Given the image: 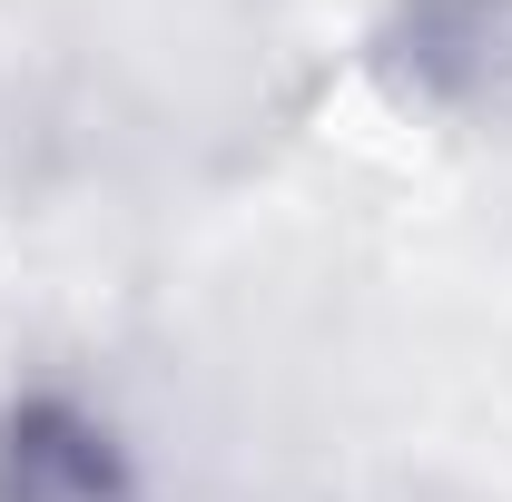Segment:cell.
Segmentation results:
<instances>
[{"instance_id": "cell-1", "label": "cell", "mask_w": 512, "mask_h": 502, "mask_svg": "<svg viewBox=\"0 0 512 502\" xmlns=\"http://www.w3.org/2000/svg\"><path fill=\"white\" fill-rule=\"evenodd\" d=\"M0 502H148V493L89 404L30 394L0 414Z\"/></svg>"}, {"instance_id": "cell-2", "label": "cell", "mask_w": 512, "mask_h": 502, "mask_svg": "<svg viewBox=\"0 0 512 502\" xmlns=\"http://www.w3.org/2000/svg\"><path fill=\"white\" fill-rule=\"evenodd\" d=\"M394 60L434 99H503L512 89V0H404Z\"/></svg>"}]
</instances>
